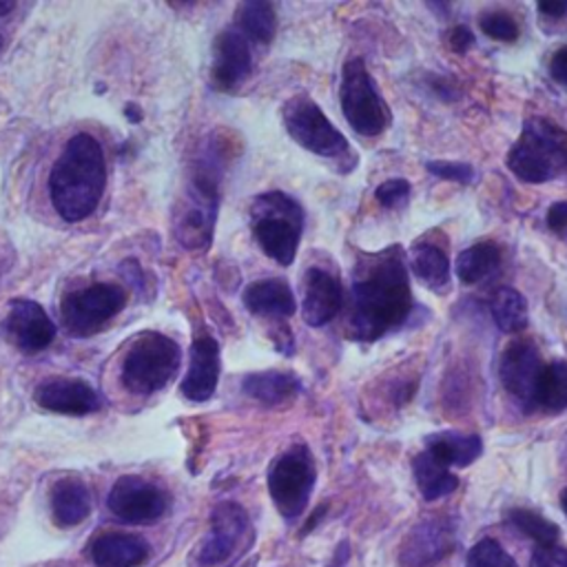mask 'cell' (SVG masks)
I'll return each mask as SVG.
<instances>
[{
    "mask_svg": "<svg viewBox=\"0 0 567 567\" xmlns=\"http://www.w3.org/2000/svg\"><path fill=\"white\" fill-rule=\"evenodd\" d=\"M251 43L269 45L277 32V17L275 8L266 0H249L236 10L233 23Z\"/></svg>",
    "mask_w": 567,
    "mask_h": 567,
    "instance_id": "26",
    "label": "cell"
},
{
    "mask_svg": "<svg viewBox=\"0 0 567 567\" xmlns=\"http://www.w3.org/2000/svg\"><path fill=\"white\" fill-rule=\"evenodd\" d=\"M326 510H328V505L326 503H321L315 512H313V516L306 521V525L302 527V536H306V534H310L315 527H317V523L324 519V514H326Z\"/></svg>",
    "mask_w": 567,
    "mask_h": 567,
    "instance_id": "44",
    "label": "cell"
},
{
    "mask_svg": "<svg viewBox=\"0 0 567 567\" xmlns=\"http://www.w3.org/2000/svg\"><path fill=\"white\" fill-rule=\"evenodd\" d=\"M127 306V293L111 282L69 291L61 304V317L69 335L91 337L100 332Z\"/></svg>",
    "mask_w": 567,
    "mask_h": 567,
    "instance_id": "11",
    "label": "cell"
},
{
    "mask_svg": "<svg viewBox=\"0 0 567 567\" xmlns=\"http://www.w3.org/2000/svg\"><path fill=\"white\" fill-rule=\"evenodd\" d=\"M220 372L222 359L218 339L211 335H200L192 346V355H188V370L179 386L182 395L196 404L209 402L218 391Z\"/></svg>",
    "mask_w": 567,
    "mask_h": 567,
    "instance_id": "18",
    "label": "cell"
},
{
    "mask_svg": "<svg viewBox=\"0 0 567 567\" xmlns=\"http://www.w3.org/2000/svg\"><path fill=\"white\" fill-rule=\"evenodd\" d=\"M255 543L249 512L236 501H220L211 512V530L188 556V567H236Z\"/></svg>",
    "mask_w": 567,
    "mask_h": 567,
    "instance_id": "7",
    "label": "cell"
},
{
    "mask_svg": "<svg viewBox=\"0 0 567 567\" xmlns=\"http://www.w3.org/2000/svg\"><path fill=\"white\" fill-rule=\"evenodd\" d=\"M0 50H3V36H0Z\"/></svg>",
    "mask_w": 567,
    "mask_h": 567,
    "instance_id": "49",
    "label": "cell"
},
{
    "mask_svg": "<svg viewBox=\"0 0 567 567\" xmlns=\"http://www.w3.org/2000/svg\"><path fill=\"white\" fill-rule=\"evenodd\" d=\"M426 452H430L446 468H468L481 457L483 441L477 435L444 430L426 439Z\"/></svg>",
    "mask_w": 567,
    "mask_h": 567,
    "instance_id": "24",
    "label": "cell"
},
{
    "mask_svg": "<svg viewBox=\"0 0 567 567\" xmlns=\"http://www.w3.org/2000/svg\"><path fill=\"white\" fill-rule=\"evenodd\" d=\"M481 32L499 43H514L519 39V25L516 21L505 12H490L483 14L479 21Z\"/></svg>",
    "mask_w": 567,
    "mask_h": 567,
    "instance_id": "33",
    "label": "cell"
},
{
    "mask_svg": "<svg viewBox=\"0 0 567 567\" xmlns=\"http://www.w3.org/2000/svg\"><path fill=\"white\" fill-rule=\"evenodd\" d=\"M350 560V543L348 541H341L330 558V563L326 567H346Z\"/></svg>",
    "mask_w": 567,
    "mask_h": 567,
    "instance_id": "43",
    "label": "cell"
},
{
    "mask_svg": "<svg viewBox=\"0 0 567 567\" xmlns=\"http://www.w3.org/2000/svg\"><path fill=\"white\" fill-rule=\"evenodd\" d=\"M120 273L122 277L135 286V288H144V277H142V271H140V264L135 260H124L122 266H120Z\"/></svg>",
    "mask_w": 567,
    "mask_h": 567,
    "instance_id": "40",
    "label": "cell"
},
{
    "mask_svg": "<svg viewBox=\"0 0 567 567\" xmlns=\"http://www.w3.org/2000/svg\"><path fill=\"white\" fill-rule=\"evenodd\" d=\"M151 554L149 543L138 534L105 532L91 543V560L96 567H140Z\"/></svg>",
    "mask_w": 567,
    "mask_h": 567,
    "instance_id": "21",
    "label": "cell"
},
{
    "mask_svg": "<svg viewBox=\"0 0 567 567\" xmlns=\"http://www.w3.org/2000/svg\"><path fill=\"white\" fill-rule=\"evenodd\" d=\"M560 510H563V514L567 516V488L560 492Z\"/></svg>",
    "mask_w": 567,
    "mask_h": 567,
    "instance_id": "47",
    "label": "cell"
},
{
    "mask_svg": "<svg viewBox=\"0 0 567 567\" xmlns=\"http://www.w3.org/2000/svg\"><path fill=\"white\" fill-rule=\"evenodd\" d=\"M547 227L556 233L567 231V203H556L547 209Z\"/></svg>",
    "mask_w": 567,
    "mask_h": 567,
    "instance_id": "38",
    "label": "cell"
},
{
    "mask_svg": "<svg viewBox=\"0 0 567 567\" xmlns=\"http://www.w3.org/2000/svg\"><path fill=\"white\" fill-rule=\"evenodd\" d=\"M426 168L441 179L459 182V184H470L475 179V168L468 162H448V160H435L428 162Z\"/></svg>",
    "mask_w": 567,
    "mask_h": 567,
    "instance_id": "35",
    "label": "cell"
},
{
    "mask_svg": "<svg viewBox=\"0 0 567 567\" xmlns=\"http://www.w3.org/2000/svg\"><path fill=\"white\" fill-rule=\"evenodd\" d=\"M466 567H519V563L494 538H481L472 545Z\"/></svg>",
    "mask_w": 567,
    "mask_h": 567,
    "instance_id": "32",
    "label": "cell"
},
{
    "mask_svg": "<svg viewBox=\"0 0 567 567\" xmlns=\"http://www.w3.org/2000/svg\"><path fill=\"white\" fill-rule=\"evenodd\" d=\"M530 567H567V547L549 545L534 549Z\"/></svg>",
    "mask_w": 567,
    "mask_h": 567,
    "instance_id": "36",
    "label": "cell"
},
{
    "mask_svg": "<svg viewBox=\"0 0 567 567\" xmlns=\"http://www.w3.org/2000/svg\"><path fill=\"white\" fill-rule=\"evenodd\" d=\"M413 472L417 488L426 501H437L452 494L459 488V479L450 472V468L441 466L430 452H419L413 461Z\"/></svg>",
    "mask_w": 567,
    "mask_h": 567,
    "instance_id": "27",
    "label": "cell"
},
{
    "mask_svg": "<svg viewBox=\"0 0 567 567\" xmlns=\"http://www.w3.org/2000/svg\"><path fill=\"white\" fill-rule=\"evenodd\" d=\"M34 402L43 411L67 417H87L102 411L100 393L85 380H69V377L43 382L34 393Z\"/></svg>",
    "mask_w": 567,
    "mask_h": 567,
    "instance_id": "17",
    "label": "cell"
},
{
    "mask_svg": "<svg viewBox=\"0 0 567 567\" xmlns=\"http://www.w3.org/2000/svg\"><path fill=\"white\" fill-rule=\"evenodd\" d=\"M302 315L313 328L326 326L344 306V288L339 280L324 269H308L302 284Z\"/></svg>",
    "mask_w": 567,
    "mask_h": 567,
    "instance_id": "19",
    "label": "cell"
},
{
    "mask_svg": "<svg viewBox=\"0 0 567 567\" xmlns=\"http://www.w3.org/2000/svg\"><path fill=\"white\" fill-rule=\"evenodd\" d=\"M107 508L124 523L151 525L166 514L168 494L142 477L124 475L111 486Z\"/></svg>",
    "mask_w": 567,
    "mask_h": 567,
    "instance_id": "12",
    "label": "cell"
},
{
    "mask_svg": "<svg viewBox=\"0 0 567 567\" xmlns=\"http://www.w3.org/2000/svg\"><path fill=\"white\" fill-rule=\"evenodd\" d=\"M315 483L317 466L306 444H293L273 461L269 470V494L286 521H293L306 512Z\"/></svg>",
    "mask_w": 567,
    "mask_h": 567,
    "instance_id": "10",
    "label": "cell"
},
{
    "mask_svg": "<svg viewBox=\"0 0 567 567\" xmlns=\"http://www.w3.org/2000/svg\"><path fill=\"white\" fill-rule=\"evenodd\" d=\"M538 12L547 19H563L567 14V0H549V3H538Z\"/></svg>",
    "mask_w": 567,
    "mask_h": 567,
    "instance_id": "42",
    "label": "cell"
},
{
    "mask_svg": "<svg viewBox=\"0 0 567 567\" xmlns=\"http://www.w3.org/2000/svg\"><path fill=\"white\" fill-rule=\"evenodd\" d=\"M225 173V149L218 133L209 135L186 179L184 194L173 209V236L188 251H207L214 242L220 214V182Z\"/></svg>",
    "mask_w": 567,
    "mask_h": 567,
    "instance_id": "2",
    "label": "cell"
},
{
    "mask_svg": "<svg viewBox=\"0 0 567 567\" xmlns=\"http://www.w3.org/2000/svg\"><path fill=\"white\" fill-rule=\"evenodd\" d=\"M490 310H492L494 324L508 335H519L530 324L527 302L516 288H510V286L499 288L490 302Z\"/></svg>",
    "mask_w": 567,
    "mask_h": 567,
    "instance_id": "29",
    "label": "cell"
},
{
    "mask_svg": "<svg viewBox=\"0 0 567 567\" xmlns=\"http://www.w3.org/2000/svg\"><path fill=\"white\" fill-rule=\"evenodd\" d=\"M52 516L61 527H76L91 514V492L83 479H58L50 492Z\"/></svg>",
    "mask_w": 567,
    "mask_h": 567,
    "instance_id": "22",
    "label": "cell"
},
{
    "mask_svg": "<svg viewBox=\"0 0 567 567\" xmlns=\"http://www.w3.org/2000/svg\"><path fill=\"white\" fill-rule=\"evenodd\" d=\"M105 186L107 164L100 142L89 133L74 135L50 173L56 214L69 225L87 220L98 209Z\"/></svg>",
    "mask_w": 567,
    "mask_h": 567,
    "instance_id": "3",
    "label": "cell"
},
{
    "mask_svg": "<svg viewBox=\"0 0 567 567\" xmlns=\"http://www.w3.org/2000/svg\"><path fill=\"white\" fill-rule=\"evenodd\" d=\"M179 363L182 348L177 341L155 330L140 332L122 359V386L140 397L153 395L171 384Z\"/></svg>",
    "mask_w": 567,
    "mask_h": 567,
    "instance_id": "6",
    "label": "cell"
},
{
    "mask_svg": "<svg viewBox=\"0 0 567 567\" xmlns=\"http://www.w3.org/2000/svg\"><path fill=\"white\" fill-rule=\"evenodd\" d=\"M411 192H413V186L408 179L395 177V179H386L384 184L377 186L374 198L384 209H402L411 200Z\"/></svg>",
    "mask_w": 567,
    "mask_h": 567,
    "instance_id": "34",
    "label": "cell"
},
{
    "mask_svg": "<svg viewBox=\"0 0 567 567\" xmlns=\"http://www.w3.org/2000/svg\"><path fill=\"white\" fill-rule=\"evenodd\" d=\"M534 411L547 415L567 411V361L545 363L534 395Z\"/></svg>",
    "mask_w": 567,
    "mask_h": 567,
    "instance_id": "28",
    "label": "cell"
},
{
    "mask_svg": "<svg viewBox=\"0 0 567 567\" xmlns=\"http://www.w3.org/2000/svg\"><path fill=\"white\" fill-rule=\"evenodd\" d=\"M508 523L521 532L525 538L534 541L538 547H549L558 543L560 530L554 521L545 519L543 514L534 512V510H512L508 514Z\"/></svg>",
    "mask_w": 567,
    "mask_h": 567,
    "instance_id": "31",
    "label": "cell"
},
{
    "mask_svg": "<svg viewBox=\"0 0 567 567\" xmlns=\"http://www.w3.org/2000/svg\"><path fill=\"white\" fill-rule=\"evenodd\" d=\"M253 72L251 41L236 28H227L214 43L211 80L218 91H236Z\"/></svg>",
    "mask_w": 567,
    "mask_h": 567,
    "instance_id": "16",
    "label": "cell"
},
{
    "mask_svg": "<svg viewBox=\"0 0 567 567\" xmlns=\"http://www.w3.org/2000/svg\"><path fill=\"white\" fill-rule=\"evenodd\" d=\"M472 45H475V36H472V32H470L466 25H457V28L450 32V47H452L457 54H466Z\"/></svg>",
    "mask_w": 567,
    "mask_h": 567,
    "instance_id": "39",
    "label": "cell"
},
{
    "mask_svg": "<svg viewBox=\"0 0 567 567\" xmlns=\"http://www.w3.org/2000/svg\"><path fill=\"white\" fill-rule=\"evenodd\" d=\"M273 341H275V348H277L280 352H284L286 357H288V355H293V350H295V341H293V332L288 330V326H286V324L280 328V332L275 330Z\"/></svg>",
    "mask_w": 567,
    "mask_h": 567,
    "instance_id": "41",
    "label": "cell"
},
{
    "mask_svg": "<svg viewBox=\"0 0 567 567\" xmlns=\"http://www.w3.org/2000/svg\"><path fill=\"white\" fill-rule=\"evenodd\" d=\"M242 391L264 406H282L302 391V384L291 372L264 370L247 374L242 382Z\"/></svg>",
    "mask_w": 567,
    "mask_h": 567,
    "instance_id": "23",
    "label": "cell"
},
{
    "mask_svg": "<svg viewBox=\"0 0 567 567\" xmlns=\"http://www.w3.org/2000/svg\"><path fill=\"white\" fill-rule=\"evenodd\" d=\"M510 173L525 184H545L567 173V131L549 118H530L508 151Z\"/></svg>",
    "mask_w": 567,
    "mask_h": 567,
    "instance_id": "4",
    "label": "cell"
},
{
    "mask_svg": "<svg viewBox=\"0 0 567 567\" xmlns=\"http://www.w3.org/2000/svg\"><path fill=\"white\" fill-rule=\"evenodd\" d=\"M242 302L251 315L269 317V319H288L297 310L295 293L291 284L282 277L260 280L247 286Z\"/></svg>",
    "mask_w": 567,
    "mask_h": 567,
    "instance_id": "20",
    "label": "cell"
},
{
    "mask_svg": "<svg viewBox=\"0 0 567 567\" xmlns=\"http://www.w3.org/2000/svg\"><path fill=\"white\" fill-rule=\"evenodd\" d=\"M499 266H501L499 247L492 242H479L459 253L455 271L461 284L475 286L490 280L499 271Z\"/></svg>",
    "mask_w": 567,
    "mask_h": 567,
    "instance_id": "25",
    "label": "cell"
},
{
    "mask_svg": "<svg viewBox=\"0 0 567 567\" xmlns=\"http://www.w3.org/2000/svg\"><path fill=\"white\" fill-rule=\"evenodd\" d=\"M124 116H127L131 122H140V120H142V113H140V109H138V107H133V105H127V109H124Z\"/></svg>",
    "mask_w": 567,
    "mask_h": 567,
    "instance_id": "45",
    "label": "cell"
},
{
    "mask_svg": "<svg viewBox=\"0 0 567 567\" xmlns=\"http://www.w3.org/2000/svg\"><path fill=\"white\" fill-rule=\"evenodd\" d=\"M253 565H255V558H253L249 565H244V567H253Z\"/></svg>",
    "mask_w": 567,
    "mask_h": 567,
    "instance_id": "48",
    "label": "cell"
},
{
    "mask_svg": "<svg viewBox=\"0 0 567 567\" xmlns=\"http://www.w3.org/2000/svg\"><path fill=\"white\" fill-rule=\"evenodd\" d=\"M17 3H10V0H6V3H0V17H8L10 12H14Z\"/></svg>",
    "mask_w": 567,
    "mask_h": 567,
    "instance_id": "46",
    "label": "cell"
},
{
    "mask_svg": "<svg viewBox=\"0 0 567 567\" xmlns=\"http://www.w3.org/2000/svg\"><path fill=\"white\" fill-rule=\"evenodd\" d=\"M549 76L560 85L567 87V45L560 47L549 61Z\"/></svg>",
    "mask_w": 567,
    "mask_h": 567,
    "instance_id": "37",
    "label": "cell"
},
{
    "mask_svg": "<svg viewBox=\"0 0 567 567\" xmlns=\"http://www.w3.org/2000/svg\"><path fill=\"white\" fill-rule=\"evenodd\" d=\"M413 273L433 291H444L450 284V262L435 244H422L411 255Z\"/></svg>",
    "mask_w": 567,
    "mask_h": 567,
    "instance_id": "30",
    "label": "cell"
},
{
    "mask_svg": "<svg viewBox=\"0 0 567 567\" xmlns=\"http://www.w3.org/2000/svg\"><path fill=\"white\" fill-rule=\"evenodd\" d=\"M339 102L346 122L363 138L382 135L393 122V113L361 58H350L344 65Z\"/></svg>",
    "mask_w": 567,
    "mask_h": 567,
    "instance_id": "9",
    "label": "cell"
},
{
    "mask_svg": "<svg viewBox=\"0 0 567 567\" xmlns=\"http://www.w3.org/2000/svg\"><path fill=\"white\" fill-rule=\"evenodd\" d=\"M6 339L25 355H36L56 339V324L34 299H14L3 319Z\"/></svg>",
    "mask_w": 567,
    "mask_h": 567,
    "instance_id": "15",
    "label": "cell"
},
{
    "mask_svg": "<svg viewBox=\"0 0 567 567\" xmlns=\"http://www.w3.org/2000/svg\"><path fill=\"white\" fill-rule=\"evenodd\" d=\"M457 547V523L452 519H428L417 523L400 549L404 567H433Z\"/></svg>",
    "mask_w": 567,
    "mask_h": 567,
    "instance_id": "14",
    "label": "cell"
},
{
    "mask_svg": "<svg viewBox=\"0 0 567 567\" xmlns=\"http://www.w3.org/2000/svg\"><path fill=\"white\" fill-rule=\"evenodd\" d=\"M282 120L288 135L306 151L326 160L350 162V166L357 164V155L350 151L344 133L326 118V113L313 98L299 94L286 100L282 109Z\"/></svg>",
    "mask_w": 567,
    "mask_h": 567,
    "instance_id": "8",
    "label": "cell"
},
{
    "mask_svg": "<svg viewBox=\"0 0 567 567\" xmlns=\"http://www.w3.org/2000/svg\"><path fill=\"white\" fill-rule=\"evenodd\" d=\"M251 229L260 249L282 266H291L304 233V209L282 192H269L251 205Z\"/></svg>",
    "mask_w": 567,
    "mask_h": 567,
    "instance_id": "5",
    "label": "cell"
},
{
    "mask_svg": "<svg viewBox=\"0 0 567 567\" xmlns=\"http://www.w3.org/2000/svg\"><path fill=\"white\" fill-rule=\"evenodd\" d=\"M350 295V339L377 341L402 328L415 306L402 247L363 255L355 269Z\"/></svg>",
    "mask_w": 567,
    "mask_h": 567,
    "instance_id": "1",
    "label": "cell"
},
{
    "mask_svg": "<svg viewBox=\"0 0 567 567\" xmlns=\"http://www.w3.org/2000/svg\"><path fill=\"white\" fill-rule=\"evenodd\" d=\"M545 363L532 341H512L499 363L501 384L527 413L534 411V395Z\"/></svg>",
    "mask_w": 567,
    "mask_h": 567,
    "instance_id": "13",
    "label": "cell"
}]
</instances>
